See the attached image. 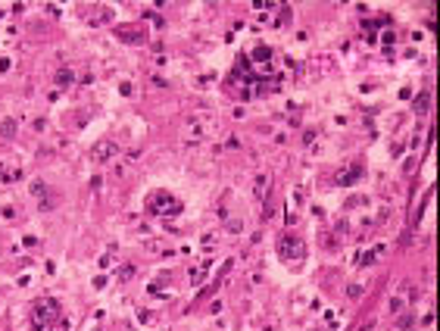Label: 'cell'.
Wrapping results in <instances>:
<instances>
[{
  "instance_id": "30bf717a",
  "label": "cell",
  "mask_w": 440,
  "mask_h": 331,
  "mask_svg": "<svg viewBox=\"0 0 440 331\" xmlns=\"http://www.w3.org/2000/svg\"><path fill=\"white\" fill-rule=\"evenodd\" d=\"M131 275H134V266H125V269H122V272H119V278H122V281H128V278H131Z\"/></svg>"
},
{
  "instance_id": "7c38bea8",
  "label": "cell",
  "mask_w": 440,
  "mask_h": 331,
  "mask_svg": "<svg viewBox=\"0 0 440 331\" xmlns=\"http://www.w3.org/2000/svg\"><path fill=\"white\" fill-rule=\"evenodd\" d=\"M31 191H35L38 197H44V181H35V184H31Z\"/></svg>"
},
{
  "instance_id": "5b68a950",
  "label": "cell",
  "mask_w": 440,
  "mask_h": 331,
  "mask_svg": "<svg viewBox=\"0 0 440 331\" xmlns=\"http://www.w3.org/2000/svg\"><path fill=\"white\" fill-rule=\"evenodd\" d=\"M359 175H362V169H359V166H353V169H341V172H337V178H334V184L346 188V184H353Z\"/></svg>"
},
{
  "instance_id": "6da1fadb",
  "label": "cell",
  "mask_w": 440,
  "mask_h": 331,
  "mask_svg": "<svg viewBox=\"0 0 440 331\" xmlns=\"http://www.w3.org/2000/svg\"><path fill=\"white\" fill-rule=\"evenodd\" d=\"M56 319H60V303L53 297H41L35 306H31V325L38 331H47Z\"/></svg>"
},
{
  "instance_id": "8fae6325",
  "label": "cell",
  "mask_w": 440,
  "mask_h": 331,
  "mask_svg": "<svg viewBox=\"0 0 440 331\" xmlns=\"http://www.w3.org/2000/svg\"><path fill=\"white\" fill-rule=\"evenodd\" d=\"M381 250H371V253H366V259H362V266H371V262H375V256H378Z\"/></svg>"
},
{
  "instance_id": "ba28073f",
  "label": "cell",
  "mask_w": 440,
  "mask_h": 331,
  "mask_svg": "<svg viewBox=\"0 0 440 331\" xmlns=\"http://www.w3.org/2000/svg\"><path fill=\"white\" fill-rule=\"evenodd\" d=\"M262 194H266V175L256 178V197H262Z\"/></svg>"
},
{
  "instance_id": "8992f818",
  "label": "cell",
  "mask_w": 440,
  "mask_h": 331,
  "mask_svg": "<svg viewBox=\"0 0 440 331\" xmlns=\"http://www.w3.org/2000/svg\"><path fill=\"white\" fill-rule=\"evenodd\" d=\"M0 134H3V138H13L16 134V119H3V122H0Z\"/></svg>"
},
{
  "instance_id": "52a82bcc",
  "label": "cell",
  "mask_w": 440,
  "mask_h": 331,
  "mask_svg": "<svg viewBox=\"0 0 440 331\" xmlns=\"http://www.w3.org/2000/svg\"><path fill=\"white\" fill-rule=\"evenodd\" d=\"M72 81H75V75H72L69 69H63L60 75H56V84H60V88H69V84H72Z\"/></svg>"
},
{
  "instance_id": "7a4b0ae2",
  "label": "cell",
  "mask_w": 440,
  "mask_h": 331,
  "mask_svg": "<svg viewBox=\"0 0 440 331\" xmlns=\"http://www.w3.org/2000/svg\"><path fill=\"white\" fill-rule=\"evenodd\" d=\"M278 256L287 259V262L306 256V244L300 241V234H281L278 237Z\"/></svg>"
},
{
  "instance_id": "9c48e42d",
  "label": "cell",
  "mask_w": 440,
  "mask_h": 331,
  "mask_svg": "<svg viewBox=\"0 0 440 331\" xmlns=\"http://www.w3.org/2000/svg\"><path fill=\"white\" fill-rule=\"evenodd\" d=\"M425 106H428V94H421V97L416 100V109H418V113H425Z\"/></svg>"
},
{
  "instance_id": "277c9868",
  "label": "cell",
  "mask_w": 440,
  "mask_h": 331,
  "mask_svg": "<svg viewBox=\"0 0 440 331\" xmlns=\"http://www.w3.org/2000/svg\"><path fill=\"white\" fill-rule=\"evenodd\" d=\"M116 153H119L116 141H100V144H94V150H91V159H97V163H106V159H113Z\"/></svg>"
},
{
  "instance_id": "3957f363",
  "label": "cell",
  "mask_w": 440,
  "mask_h": 331,
  "mask_svg": "<svg viewBox=\"0 0 440 331\" xmlns=\"http://www.w3.org/2000/svg\"><path fill=\"white\" fill-rule=\"evenodd\" d=\"M147 209H150V213H178V209H181V203H178V200H172L169 194L159 191V194H153V197L147 200Z\"/></svg>"
}]
</instances>
